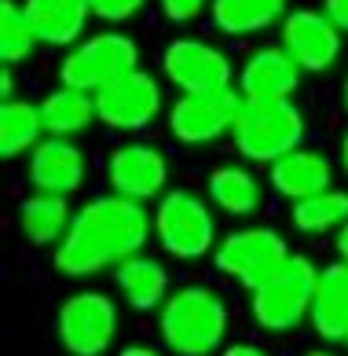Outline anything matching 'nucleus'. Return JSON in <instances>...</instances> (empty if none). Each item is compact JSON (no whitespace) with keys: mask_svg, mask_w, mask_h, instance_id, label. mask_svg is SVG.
<instances>
[{"mask_svg":"<svg viewBox=\"0 0 348 356\" xmlns=\"http://www.w3.org/2000/svg\"><path fill=\"white\" fill-rule=\"evenodd\" d=\"M117 356H165V353H158V349H151V346H125Z\"/></svg>","mask_w":348,"mask_h":356,"instance_id":"2f4dec72","label":"nucleus"},{"mask_svg":"<svg viewBox=\"0 0 348 356\" xmlns=\"http://www.w3.org/2000/svg\"><path fill=\"white\" fill-rule=\"evenodd\" d=\"M37 41L30 19H26L22 4L15 0H0V59H4V67H19V63L30 59V51Z\"/></svg>","mask_w":348,"mask_h":356,"instance_id":"a878e982","label":"nucleus"},{"mask_svg":"<svg viewBox=\"0 0 348 356\" xmlns=\"http://www.w3.org/2000/svg\"><path fill=\"white\" fill-rule=\"evenodd\" d=\"M44 133V118H41V103L30 99H8L0 107V154L15 158L26 154L41 143Z\"/></svg>","mask_w":348,"mask_h":356,"instance_id":"5701e85b","label":"nucleus"},{"mask_svg":"<svg viewBox=\"0 0 348 356\" xmlns=\"http://www.w3.org/2000/svg\"><path fill=\"white\" fill-rule=\"evenodd\" d=\"M301 67L293 63V56L283 44H264L257 51H249L238 74V92L242 99L264 103V99H290L301 85Z\"/></svg>","mask_w":348,"mask_h":356,"instance_id":"4468645a","label":"nucleus"},{"mask_svg":"<svg viewBox=\"0 0 348 356\" xmlns=\"http://www.w3.org/2000/svg\"><path fill=\"white\" fill-rule=\"evenodd\" d=\"M290 217H293V228L304 232V235L345 228L348 224V191L326 188V191L312 195V199H301V202H293Z\"/></svg>","mask_w":348,"mask_h":356,"instance_id":"393cba45","label":"nucleus"},{"mask_svg":"<svg viewBox=\"0 0 348 356\" xmlns=\"http://www.w3.org/2000/svg\"><path fill=\"white\" fill-rule=\"evenodd\" d=\"M231 140L242 158L260 165H275L283 154L297 151L304 140V114L293 107V99H246L235 118Z\"/></svg>","mask_w":348,"mask_h":356,"instance_id":"7ed1b4c3","label":"nucleus"},{"mask_svg":"<svg viewBox=\"0 0 348 356\" xmlns=\"http://www.w3.org/2000/svg\"><path fill=\"white\" fill-rule=\"evenodd\" d=\"M345 111H348V77H345Z\"/></svg>","mask_w":348,"mask_h":356,"instance_id":"c9c22d12","label":"nucleus"},{"mask_svg":"<svg viewBox=\"0 0 348 356\" xmlns=\"http://www.w3.org/2000/svg\"><path fill=\"white\" fill-rule=\"evenodd\" d=\"M338 254H341V261L348 265V224H345V228H338Z\"/></svg>","mask_w":348,"mask_h":356,"instance_id":"473e14b6","label":"nucleus"},{"mask_svg":"<svg viewBox=\"0 0 348 356\" xmlns=\"http://www.w3.org/2000/svg\"><path fill=\"white\" fill-rule=\"evenodd\" d=\"M290 246L275 228H238L231 235H224V243L217 246V268L224 275H231L235 283H242L249 290H257L267 283L290 261Z\"/></svg>","mask_w":348,"mask_h":356,"instance_id":"0eeeda50","label":"nucleus"},{"mask_svg":"<svg viewBox=\"0 0 348 356\" xmlns=\"http://www.w3.org/2000/svg\"><path fill=\"white\" fill-rule=\"evenodd\" d=\"M85 177H88V162L77 151V143H70V140L48 136L30 151V180L37 191L66 199V195L81 191Z\"/></svg>","mask_w":348,"mask_h":356,"instance_id":"2eb2a0df","label":"nucleus"},{"mask_svg":"<svg viewBox=\"0 0 348 356\" xmlns=\"http://www.w3.org/2000/svg\"><path fill=\"white\" fill-rule=\"evenodd\" d=\"M319 268L304 254H293L267 283H260L249 298L253 323L267 334H290L312 316Z\"/></svg>","mask_w":348,"mask_h":356,"instance_id":"20e7f679","label":"nucleus"},{"mask_svg":"<svg viewBox=\"0 0 348 356\" xmlns=\"http://www.w3.org/2000/svg\"><path fill=\"white\" fill-rule=\"evenodd\" d=\"M143 4L147 0H92V15L117 26V22H129L132 15H140Z\"/></svg>","mask_w":348,"mask_h":356,"instance_id":"bb28decb","label":"nucleus"},{"mask_svg":"<svg viewBox=\"0 0 348 356\" xmlns=\"http://www.w3.org/2000/svg\"><path fill=\"white\" fill-rule=\"evenodd\" d=\"M96 114L103 125L122 129V133H140L162 114V85L154 74L132 70L117 77L114 85L96 92Z\"/></svg>","mask_w":348,"mask_h":356,"instance_id":"9b49d317","label":"nucleus"},{"mask_svg":"<svg viewBox=\"0 0 348 356\" xmlns=\"http://www.w3.org/2000/svg\"><path fill=\"white\" fill-rule=\"evenodd\" d=\"M242 103H246L242 92H235V88L206 92V96H180L169 107V133L180 143H191V147L213 143L235 129V118L242 111Z\"/></svg>","mask_w":348,"mask_h":356,"instance_id":"9d476101","label":"nucleus"},{"mask_svg":"<svg viewBox=\"0 0 348 356\" xmlns=\"http://www.w3.org/2000/svg\"><path fill=\"white\" fill-rule=\"evenodd\" d=\"M345 346H348V338H345Z\"/></svg>","mask_w":348,"mask_h":356,"instance_id":"e433bc0d","label":"nucleus"},{"mask_svg":"<svg viewBox=\"0 0 348 356\" xmlns=\"http://www.w3.org/2000/svg\"><path fill=\"white\" fill-rule=\"evenodd\" d=\"M154 235L165 246V254L180 261H198L217 243V220L194 191L172 188L154 209Z\"/></svg>","mask_w":348,"mask_h":356,"instance_id":"423d86ee","label":"nucleus"},{"mask_svg":"<svg viewBox=\"0 0 348 356\" xmlns=\"http://www.w3.org/2000/svg\"><path fill=\"white\" fill-rule=\"evenodd\" d=\"M151 232L154 217L143 209V202L125 195H96L74 213L70 232L51 257L63 275H96L136 257Z\"/></svg>","mask_w":348,"mask_h":356,"instance_id":"f257e3e1","label":"nucleus"},{"mask_svg":"<svg viewBox=\"0 0 348 356\" xmlns=\"http://www.w3.org/2000/svg\"><path fill=\"white\" fill-rule=\"evenodd\" d=\"M220 356H267L260 346H253V341H235V346H227Z\"/></svg>","mask_w":348,"mask_h":356,"instance_id":"c756f323","label":"nucleus"},{"mask_svg":"<svg viewBox=\"0 0 348 356\" xmlns=\"http://www.w3.org/2000/svg\"><path fill=\"white\" fill-rule=\"evenodd\" d=\"M227 309L209 286L172 290L158 316V331L176 356H213L227 338Z\"/></svg>","mask_w":348,"mask_h":356,"instance_id":"f03ea898","label":"nucleus"},{"mask_svg":"<svg viewBox=\"0 0 348 356\" xmlns=\"http://www.w3.org/2000/svg\"><path fill=\"white\" fill-rule=\"evenodd\" d=\"M267 180H272V188L283 195V199H312V195L326 191L330 180H333V169L326 162L323 151H312V147H297L283 154L279 162L272 165V173H267Z\"/></svg>","mask_w":348,"mask_h":356,"instance_id":"f3484780","label":"nucleus"},{"mask_svg":"<svg viewBox=\"0 0 348 356\" xmlns=\"http://www.w3.org/2000/svg\"><path fill=\"white\" fill-rule=\"evenodd\" d=\"M209 8V0H162V15L169 22H191Z\"/></svg>","mask_w":348,"mask_h":356,"instance_id":"cd10ccee","label":"nucleus"},{"mask_svg":"<svg viewBox=\"0 0 348 356\" xmlns=\"http://www.w3.org/2000/svg\"><path fill=\"white\" fill-rule=\"evenodd\" d=\"M140 70V44L129 33H92L77 41L59 63V81L77 92H103L117 77Z\"/></svg>","mask_w":348,"mask_h":356,"instance_id":"39448f33","label":"nucleus"},{"mask_svg":"<svg viewBox=\"0 0 348 356\" xmlns=\"http://www.w3.org/2000/svg\"><path fill=\"white\" fill-rule=\"evenodd\" d=\"M114 283L125 294V301L136 312H151L158 305H165L169 298V272L158 257H129L114 268Z\"/></svg>","mask_w":348,"mask_h":356,"instance_id":"6ab92c4d","label":"nucleus"},{"mask_svg":"<svg viewBox=\"0 0 348 356\" xmlns=\"http://www.w3.org/2000/svg\"><path fill=\"white\" fill-rule=\"evenodd\" d=\"M70 220H74V213L59 195L37 191L19 206V228L33 246H59L63 235L70 232Z\"/></svg>","mask_w":348,"mask_h":356,"instance_id":"4be33fe9","label":"nucleus"},{"mask_svg":"<svg viewBox=\"0 0 348 356\" xmlns=\"http://www.w3.org/2000/svg\"><path fill=\"white\" fill-rule=\"evenodd\" d=\"M283 48L301 70L323 74L341 56V30L326 19V11L297 8L283 19Z\"/></svg>","mask_w":348,"mask_h":356,"instance_id":"f8f14e48","label":"nucleus"},{"mask_svg":"<svg viewBox=\"0 0 348 356\" xmlns=\"http://www.w3.org/2000/svg\"><path fill=\"white\" fill-rule=\"evenodd\" d=\"M106 177H110L114 195H125V199H158L169 184V162L165 154L151 147V143H125L110 154L106 162Z\"/></svg>","mask_w":348,"mask_h":356,"instance_id":"ddd939ff","label":"nucleus"},{"mask_svg":"<svg viewBox=\"0 0 348 356\" xmlns=\"http://www.w3.org/2000/svg\"><path fill=\"white\" fill-rule=\"evenodd\" d=\"M312 327L326 341L348 338V265L345 261L319 268L315 298H312Z\"/></svg>","mask_w":348,"mask_h":356,"instance_id":"a211bd4d","label":"nucleus"},{"mask_svg":"<svg viewBox=\"0 0 348 356\" xmlns=\"http://www.w3.org/2000/svg\"><path fill=\"white\" fill-rule=\"evenodd\" d=\"M162 74L169 85H176L183 96H206V92L231 88V59L217 44L198 37H176L162 51Z\"/></svg>","mask_w":348,"mask_h":356,"instance_id":"1a4fd4ad","label":"nucleus"},{"mask_svg":"<svg viewBox=\"0 0 348 356\" xmlns=\"http://www.w3.org/2000/svg\"><path fill=\"white\" fill-rule=\"evenodd\" d=\"M11 92H15V77H11V67H4V74H0V99H15L11 96Z\"/></svg>","mask_w":348,"mask_h":356,"instance_id":"7c9ffc66","label":"nucleus"},{"mask_svg":"<svg viewBox=\"0 0 348 356\" xmlns=\"http://www.w3.org/2000/svg\"><path fill=\"white\" fill-rule=\"evenodd\" d=\"M209 199L231 217H249L260 206V184L242 165H220L209 173Z\"/></svg>","mask_w":348,"mask_h":356,"instance_id":"b1692460","label":"nucleus"},{"mask_svg":"<svg viewBox=\"0 0 348 356\" xmlns=\"http://www.w3.org/2000/svg\"><path fill=\"white\" fill-rule=\"evenodd\" d=\"M59 341L70 356H103L117 338V305L99 290L66 298L56 320Z\"/></svg>","mask_w":348,"mask_h":356,"instance_id":"6e6552de","label":"nucleus"},{"mask_svg":"<svg viewBox=\"0 0 348 356\" xmlns=\"http://www.w3.org/2000/svg\"><path fill=\"white\" fill-rule=\"evenodd\" d=\"M323 11L341 33H348V0H323Z\"/></svg>","mask_w":348,"mask_h":356,"instance_id":"c85d7f7f","label":"nucleus"},{"mask_svg":"<svg viewBox=\"0 0 348 356\" xmlns=\"http://www.w3.org/2000/svg\"><path fill=\"white\" fill-rule=\"evenodd\" d=\"M304 356H333V353H326V349H312V353H304Z\"/></svg>","mask_w":348,"mask_h":356,"instance_id":"f704fd0d","label":"nucleus"},{"mask_svg":"<svg viewBox=\"0 0 348 356\" xmlns=\"http://www.w3.org/2000/svg\"><path fill=\"white\" fill-rule=\"evenodd\" d=\"M290 0H209L213 26L224 30L227 37H249L264 33L275 22L290 15Z\"/></svg>","mask_w":348,"mask_h":356,"instance_id":"aec40b11","label":"nucleus"},{"mask_svg":"<svg viewBox=\"0 0 348 356\" xmlns=\"http://www.w3.org/2000/svg\"><path fill=\"white\" fill-rule=\"evenodd\" d=\"M37 41L48 48H66L85 33L92 19V0H22Z\"/></svg>","mask_w":348,"mask_h":356,"instance_id":"dca6fc26","label":"nucleus"},{"mask_svg":"<svg viewBox=\"0 0 348 356\" xmlns=\"http://www.w3.org/2000/svg\"><path fill=\"white\" fill-rule=\"evenodd\" d=\"M41 118H44V133L48 136H63L70 140L77 133L96 122V96L92 92H77V88H66L59 85L56 92H48L41 99Z\"/></svg>","mask_w":348,"mask_h":356,"instance_id":"412c9836","label":"nucleus"},{"mask_svg":"<svg viewBox=\"0 0 348 356\" xmlns=\"http://www.w3.org/2000/svg\"><path fill=\"white\" fill-rule=\"evenodd\" d=\"M341 165H345V173H348V133L341 136Z\"/></svg>","mask_w":348,"mask_h":356,"instance_id":"72a5a7b5","label":"nucleus"}]
</instances>
